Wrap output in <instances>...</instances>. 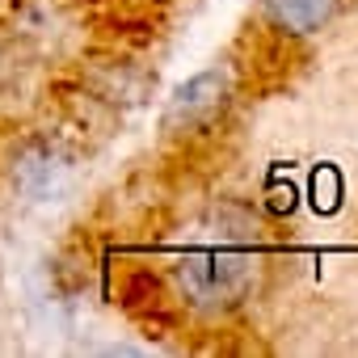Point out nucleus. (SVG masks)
Returning a JSON list of instances; mask_svg holds the SVG:
<instances>
[{"mask_svg": "<svg viewBox=\"0 0 358 358\" xmlns=\"http://www.w3.org/2000/svg\"><path fill=\"white\" fill-rule=\"evenodd\" d=\"M341 0H274V17L291 34H316L320 26L333 22Z\"/></svg>", "mask_w": 358, "mask_h": 358, "instance_id": "3", "label": "nucleus"}, {"mask_svg": "<svg viewBox=\"0 0 358 358\" xmlns=\"http://www.w3.org/2000/svg\"><path fill=\"white\" fill-rule=\"evenodd\" d=\"M228 106H232V76H228V68H207V72H199L194 80H186L173 93V101L164 110V127L173 135H199V131L215 127Z\"/></svg>", "mask_w": 358, "mask_h": 358, "instance_id": "2", "label": "nucleus"}, {"mask_svg": "<svg viewBox=\"0 0 358 358\" xmlns=\"http://www.w3.org/2000/svg\"><path fill=\"white\" fill-rule=\"evenodd\" d=\"M173 278L190 308L207 316H224L245 299H253L262 278V257L245 245H203L177 257Z\"/></svg>", "mask_w": 358, "mask_h": 358, "instance_id": "1", "label": "nucleus"}]
</instances>
